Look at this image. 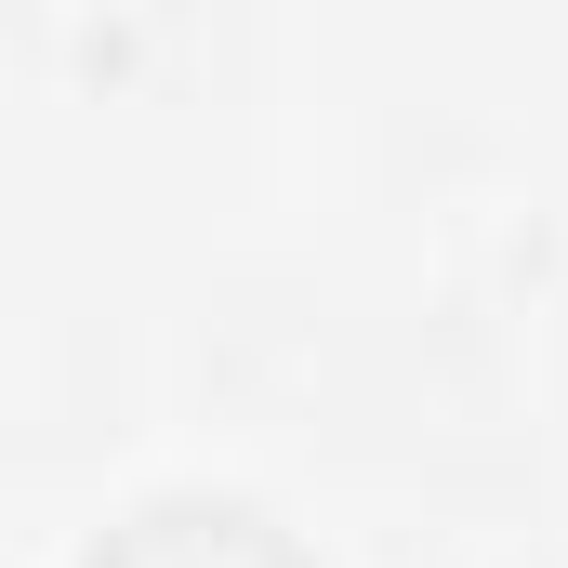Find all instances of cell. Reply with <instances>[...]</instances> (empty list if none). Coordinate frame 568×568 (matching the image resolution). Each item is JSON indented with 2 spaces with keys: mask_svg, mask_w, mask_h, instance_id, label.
Wrapping results in <instances>:
<instances>
[{
  "mask_svg": "<svg viewBox=\"0 0 568 568\" xmlns=\"http://www.w3.org/2000/svg\"><path fill=\"white\" fill-rule=\"evenodd\" d=\"M80 568H317V542L239 489H145L120 529L80 542Z\"/></svg>",
  "mask_w": 568,
  "mask_h": 568,
  "instance_id": "6da1fadb",
  "label": "cell"
}]
</instances>
